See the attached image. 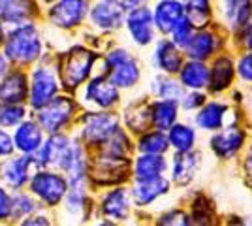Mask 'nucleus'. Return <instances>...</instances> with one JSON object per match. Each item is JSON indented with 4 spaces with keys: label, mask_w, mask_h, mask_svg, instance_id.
I'll return each mask as SVG.
<instances>
[{
    "label": "nucleus",
    "mask_w": 252,
    "mask_h": 226,
    "mask_svg": "<svg viewBox=\"0 0 252 226\" xmlns=\"http://www.w3.org/2000/svg\"><path fill=\"white\" fill-rule=\"evenodd\" d=\"M222 47V36L213 29H198L190 43L185 47L187 57L192 61H209L215 55H219Z\"/></svg>",
    "instance_id": "5"
},
{
    "label": "nucleus",
    "mask_w": 252,
    "mask_h": 226,
    "mask_svg": "<svg viewBox=\"0 0 252 226\" xmlns=\"http://www.w3.org/2000/svg\"><path fill=\"white\" fill-rule=\"evenodd\" d=\"M27 97V79L19 72L10 74L2 83H0V100L6 104H15L21 102Z\"/></svg>",
    "instance_id": "26"
},
{
    "label": "nucleus",
    "mask_w": 252,
    "mask_h": 226,
    "mask_svg": "<svg viewBox=\"0 0 252 226\" xmlns=\"http://www.w3.org/2000/svg\"><path fill=\"white\" fill-rule=\"evenodd\" d=\"M187 17L196 29H205V25L211 21V13H213V4L211 0H181Z\"/></svg>",
    "instance_id": "28"
},
{
    "label": "nucleus",
    "mask_w": 252,
    "mask_h": 226,
    "mask_svg": "<svg viewBox=\"0 0 252 226\" xmlns=\"http://www.w3.org/2000/svg\"><path fill=\"white\" fill-rule=\"evenodd\" d=\"M72 109H74V106H72V102L68 98H55V100H51L49 104H45L40 109V123H42V127L45 130L57 132L68 121Z\"/></svg>",
    "instance_id": "15"
},
{
    "label": "nucleus",
    "mask_w": 252,
    "mask_h": 226,
    "mask_svg": "<svg viewBox=\"0 0 252 226\" xmlns=\"http://www.w3.org/2000/svg\"><path fill=\"white\" fill-rule=\"evenodd\" d=\"M15 143L23 153H34L42 145V130L34 123H25L15 132Z\"/></svg>",
    "instance_id": "29"
},
{
    "label": "nucleus",
    "mask_w": 252,
    "mask_h": 226,
    "mask_svg": "<svg viewBox=\"0 0 252 226\" xmlns=\"http://www.w3.org/2000/svg\"><path fill=\"white\" fill-rule=\"evenodd\" d=\"M11 204H13V200L8 196V193L4 189H0V219H6V217L10 215Z\"/></svg>",
    "instance_id": "41"
},
{
    "label": "nucleus",
    "mask_w": 252,
    "mask_h": 226,
    "mask_svg": "<svg viewBox=\"0 0 252 226\" xmlns=\"http://www.w3.org/2000/svg\"><path fill=\"white\" fill-rule=\"evenodd\" d=\"M247 143V132L239 125H226L211 138V149L222 161L235 159Z\"/></svg>",
    "instance_id": "2"
},
{
    "label": "nucleus",
    "mask_w": 252,
    "mask_h": 226,
    "mask_svg": "<svg viewBox=\"0 0 252 226\" xmlns=\"http://www.w3.org/2000/svg\"><path fill=\"white\" fill-rule=\"evenodd\" d=\"M119 87L109 79V81H105L102 77H98L94 79L89 89H87V97L91 98L93 102H96L98 106H102V108H109V106H113L117 102V98H119V91H117Z\"/></svg>",
    "instance_id": "24"
},
{
    "label": "nucleus",
    "mask_w": 252,
    "mask_h": 226,
    "mask_svg": "<svg viewBox=\"0 0 252 226\" xmlns=\"http://www.w3.org/2000/svg\"><path fill=\"white\" fill-rule=\"evenodd\" d=\"M169 191V181L162 175V177H155V179H145V181H137L132 196L137 205H149L153 204L157 198L164 196Z\"/></svg>",
    "instance_id": "20"
},
{
    "label": "nucleus",
    "mask_w": 252,
    "mask_h": 226,
    "mask_svg": "<svg viewBox=\"0 0 252 226\" xmlns=\"http://www.w3.org/2000/svg\"><path fill=\"white\" fill-rule=\"evenodd\" d=\"M181 83L185 89L190 91H203L209 89V79H211V66H207V63L203 61H192L185 63L181 68Z\"/></svg>",
    "instance_id": "19"
},
{
    "label": "nucleus",
    "mask_w": 252,
    "mask_h": 226,
    "mask_svg": "<svg viewBox=\"0 0 252 226\" xmlns=\"http://www.w3.org/2000/svg\"><path fill=\"white\" fill-rule=\"evenodd\" d=\"M40 49H42V43H40L38 32L31 25H25L15 32H11L6 42V57L17 63L34 61L40 55Z\"/></svg>",
    "instance_id": "1"
},
{
    "label": "nucleus",
    "mask_w": 252,
    "mask_h": 226,
    "mask_svg": "<svg viewBox=\"0 0 252 226\" xmlns=\"http://www.w3.org/2000/svg\"><path fill=\"white\" fill-rule=\"evenodd\" d=\"M4 72H6V59L0 55V75L4 74Z\"/></svg>",
    "instance_id": "46"
},
{
    "label": "nucleus",
    "mask_w": 252,
    "mask_h": 226,
    "mask_svg": "<svg viewBox=\"0 0 252 226\" xmlns=\"http://www.w3.org/2000/svg\"><path fill=\"white\" fill-rule=\"evenodd\" d=\"M29 168H31V159L27 157L6 162L2 168V179L11 187H21L29 177Z\"/></svg>",
    "instance_id": "31"
},
{
    "label": "nucleus",
    "mask_w": 252,
    "mask_h": 226,
    "mask_svg": "<svg viewBox=\"0 0 252 226\" xmlns=\"http://www.w3.org/2000/svg\"><path fill=\"white\" fill-rule=\"evenodd\" d=\"M185 17H187V11L181 0H160L153 11L155 27L164 34L171 32L173 27Z\"/></svg>",
    "instance_id": "14"
},
{
    "label": "nucleus",
    "mask_w": 252,
    "mask_h": 226,
    "mask_svg": "<svg viewBox=\"0 0 252 226\" xmlns=\"http://www.w3.org/2000/svg\"><path fill=\"white\" fill-rule=\"evenodd\" d=\"M125 13L126 8L121 0H100L91 11V17L100 29H117L125 21Z\"/></svg>",
    "instance_id": "13"
},
{
    "label": "nucleus",
    "mask_w": 252,
    "mask_h": 226,
    "mask_svg": "<svg viewBox=\"0 0 252 226\" xmlns=\"http://www.w3.org/2000/svg\"><path fill=\"white\" fill-rule=\"evenodd\" d=\"M200 168V155L189 151V153H177L171 162V179L173 183L187 187L196 177Z\"/></svg>",
    "instance_id": "17"
},
{
    "label": "nucleus",
    "mask_w": 252,
    "mask_h": 226,
    "mask_svg": "<svg viewBox=\"0 0 252 226\" xmlns=\"http://www.w3.org/2000/svg\"><path fill=\"white\" fill-rule=\"evenodd\" d=\"M11 149H13V145H11L10 136L0 130V155H10Z\"/></svg>",
    "instance_id": "43"
},
{
    "label": "nucleus",
    "mask_w": 252,
    "mask_h": 226,
    "mask_svg": "<svg viewBox=\"0 0 252 226\" xmlns=\"http://www.w3.org/2000/svg\"><path fill=\"white\" fill-rule=\"evenodd\" d=\"M25 117V109L15 104H6L0 106V125L2 127H13Z\"/></svg>",
    "instance_id": "35"
},
{
    "label": "nucleus",
    "mask_w": 252,
    "mask_h": 226,
    "mask_svg": "<svg viewBox=\"0 0 252 226\" xmlns=\"http://www.w3.org/2000/svg\"><path fill=\"white\" fill-rule=\"evenodd\" d=\"M168 168V162L162 155H141L134 164V173H136L137 181H145V179H155L162 177Z\"/></svg>",
    "instance_id": "21"
},
{
    "label": "nucleus",
    "mask_w": 252,
    "mask_h": 226,
    "mask_svg": "<svg viewBox=\"0 0 252 226\" xmlns=\"http://www.w3.org/2000/svg\"><path fill=\"white\" fill-rule=\"evenodd\" d=\"M181 104H183V108L189 109V111L190 109H201L207 104V97L201 91H190V93H187L185 97L181 98Z\"/></svg>",
    "instance_id": "38"
},
{
    "label": "nucleus",
    "mask_w": 252,
    "mask_h": 226,
    "mask_svg": "<svg viewBox=\"0 0 252 226\" xmlns=\"http://www.w3.org/2000/svg\"><path fill=\"white\" fill-rule=\"evenodd\" d=\"M194 32H196V27L190 23L189 17H185V19H181V21L173 27V31H171V42L175 43L177 47H187L190 43V40H192V36H194Z\"/></svg>",
    "instance_id": "34"
},
{
    "label": "nucleus",
    "mask_w": 252,
    "mask_h": 226,
    "mask_svg": "<svg viewBox=\"0 0 252 226\" xmlns=\"http://www.w3.org/2000/svg\"><path fill=\"white\" fill-rule=\"evenodd\" d=\"M61 168L68 173V179L72 185H81L83 179V153L79 149V145H70V149L66 151L63 162H61Z\"/></svg>",
    "instance_id": "27"
},
{
    "label": "nucleus",
    "mask_w": 252,
    "mask_h": 226,
    "mask_svg": "<svg viewBox=\"0 0 252 226\" xmlns=\"http://www.w3.org/2000/svg\"><path fill=\"white\" fill-rule=\"evenodd\" d=\"M109 70H111V81L117 87H134L139 81V66H137L136 59L132 55L125 51V49H115L109 53Z\"/></svg>",
    "instance_id": "3"
},
{
    "label": "nucleus",
    "mask_w": 252,
    "mask_h": 226,
    "mask_svg": "<svg viewBox=\"0 0 252 226\" xmlns=\"http://www.w3.org/2000/svg\"><path fill=\"white\" fill-rule=\"evenodd\" d=\"M143 2H145V0H123L125 8H126V10H130V11L141 8V6H143Z\"/></svg>",
    "instance_id": "45"
},
{
    "label": "nucleus",
    "mask_w": 252,
    "mask_h": 226,
    "mask_svg": "<svg viewBox=\"0 0 252 226\" xmlns=\"http://www.w3.org/2000/svg\"><path fill=\"white\" fill-rule=\"evenodd\" d=\"M219 11L230 32L237 34L252 17V0H220Z\"/></svg>",
    "instance_id": "8"
},
{
    "label": "nucleus",
    "mask_w": 252,
    "mask_h": 226,
    "mask_svg": "<svg viewBox=\"0 0 252 226\" xmlns=\"http://www.w3.org/2000/svg\"><path fill=\"white\" fill-rule=\"evenodd\" d=\"M119 127H117V117L109 115V113H94L85 119V129L83 136L91 143H102L107 141L113 134H115Z\"/></svg>",
    "instance_id": "12"
},
{
    "label": "nucleus",
    "mask_w": 252,
    "mask_h": 226,
    "mask_svg": "<svg viewBox=\"0 0 252 226\" xmlns=\"http://www.w3.org/2000/svg\"><path fill=\"white\" fill-rule=\"evenodd\" d=\"M237 43L241 45L245 51H252V17L249 23L237 32Z\"/></svg>",
    "instance_id": "40"
},
{
    "label": "nucleus",
    "mask_w": 252,
    "mask_h": 226,
    "mask_svg": "<svg viewBox=\"0 0 252 226\" xmlns=\"http://www.w3.org/2000/svg\"><path fill=\"white\" fill-rule=\"evenodd\" d=\"M32 191L42 200H45L47 204L53 205L61 202V198L66 194V181L57 173L40 172L36 173L34 179H32Z\"/></svg>",
    "instance_id": "11"
},
{
    "label": "nucleus",
    "mask_w": 252,
    "mask_h": 226,
    "mask_svg": "<svg viewBox=\"0 0 252 226\" xmlns=\"http://www.w3.org/2000/svg\"><path fill=\"white\" fill-rule=\"evenodd\" d=\"M179 115V102L175 100H158L151 108V117H153V125L158 130L166 132L175 123H177Z\"/></svg>",
    "instance_id": "22"
},
{
    "label": "nucleus",
    "mask_w": 252,
    "mask_h": 226,
    "mask_svg": "<svg viewBox=\"0 0 252 226\" xmlns=\"http://www.w3.org/2000/svg\"><path fill=\"white\" fill-rule=\"evenodd\" d=\"M157 226H190V217L183 209H171L158 219Z\"/></svg>",
    "instance_id": "36"
},
{
    "label": "nucleus",
    "mask_w": 252,
    "mask_h": 226,
    "mask_svg": "<svg viewBox=\"0 0 252 226\" xmlns=\"http://www.w3.org/2000/svg\"><path fill=\"white\" fill-rule=\"evenodd\" d=\"M155 65L168 75L179 74L183 68V53L181 47H177L171 40H160L155 49Z\"/></svg>",
    "instance_id": "16"
},
{
    "label": "nucleus",
    "mask_w": 252,
    "mask_h": 226,
    "mask_svg": "<svg viewBox=\"0 0 252 226\" xmlns=\"http://www.w3.org/2000/svg\"><path fill=\"white\" fill-rule=\"evenodd\" d=\"M70 149V141L64 136H53L40 151V164H59L63 162L66 151Z\"/></svg>",
    "instance_id": "30"
},
{
    "label": "nucleus",
    "mask_w": 252,
    "mask_h": 226,
    "mask_svg": "<svg viewBox=\"0 0 252 226\" xmlns=\"http://www.w3.org/2000/svg\"><path fill=\"white\" fill-rule=\"evenodd\" d=\"M237 63L231 55L220 53L215 57L211 65V79H209V91L211 93H224L228 91L237 75Z\"/></svg>",
    "instance_id": "7"
},
{
    "label": "nucleus",
    "mask_w": 252,
    "mask_h": 226,
    "mask_svg": "<svg viewBox=\"0 0 252 226\" xmlns=\"http://www.w3.org/2000/svg\"><path fill=\"white\" fill-rule=\"evenodd\" d=\"M94 63V53L87 51V49H72L70 53L64 57L63 61V81L66 87L74 89L81 81H85V77L91 72V66Z\"/></svg>",
    "instance_id": "4"
},
{
    "label": "nucleus",
    "mask_w": 252,
    "mask_h": 226,
    "mask_svg": "<svg viewBox=\"0 0 252 226\" xmlns=\"http://www.w3.org/2000/svg\"><path fill=\"white\" fill-rule=\"evenodd\" d=\"M155 93L160 100H175L179 102L181 98L185 97V87L181 81L171 79V75H160L155 79Z\"/></svg>",
    "instance_id": "33"
},
{
    "label": "nucleus",
    "mask_w": 252,
    "mask_h": 226,
    "mask_svg": "<svg viewBox=\"0 0 252 226\" xmlns=\"http://www.w3.org/2000/svg\"><path fill=\"white\" fill-rule=\"evenodd\" d=\"M87 8H89V0H61L49 11V17L57 27L70 29L81 23L87 13Z\"/></svg>",
    "instance_id": "10"
},
{
    "label": "nucleus",
    "mask_w": 252,
    "mask_h": 226,
    "mask_svg": "<svg viewBox=\"0 0 252 226\" xmlns=\"http://www.w3.org/2000/svg\"><path fill=\"white\" fill-rule=\"evenodd\" d=\"M247 226H252V215L249 217V223H247Z\"/></svg>",
    "instance_id": "47"
},
{
    "label": "nucleus",
    "mask_w": 252,
    "mask_h": 226,
    "mask_svg": "<svg viewBox=\"0 0 252 226\" xmlns=\"http://www.w3.org/2000/svg\"><path fill=\"white\" fill-rule=\"evenodd\" d=\"M126 27L137 45H149L155 40V19H153V11L147 6L130 11L126 17Z\"/></svg>",
    "instance_id": "6"
},
{
    "label": "nucleus",
    "mask_w": 252,
    "mask_h": 226,
    "mask_svg": "<svg viewBox=\"0 0 252 226\" xmlns=\"http://www.w3.org/2000/svg\"><path fill=\"white\" fill-rule=\"evenodd\" d=\"M98 226H113V225H109V223H102V225H98Z\"/></svg>",
    "instance_id": "48"
},
{
    "label": "nucleus",
    "mask_w": 252,
    "mask_h": 226,
    "mask_svg": "<svg viewBox=\"0 0 252 226\" xmlns=\"http://www.w3.org/2000/svg\"><path fill=\"white\" fill-rule=\"evenodd\" d=\"M57 93L55 75L47 68H38L32 75V106L42 109L45 104L51 102Z\"/></svg>",
    "instance_id": "18"
},
{
    "label": "nucleus",
    "mask_w": 252,
    "mask_h": 226,
    "mask_svg": "<svg viewBox=\"0 0 252 226\" xmlns=\"http://www.w3.org/2000/svg\"><path fill=\"white\" fill-rule=\"evenodd\" d=\"M243 172L247 175L249 183L252 185V143L249 145V149L245 153V161H243Z\"/></svg>",
    "instance_id": "42"
},
{
    "label": "nucleus",
    "mask_w": 252,
    "mask_h": 226,
    "mask_svg": "<svg viewBox=\"0 0 252 226\" xmlns=\"http://www.w3.org/2000/svg\"><path fill=\"white\" fill-rule=\"evenodd\" d=\"M231 108L222 102V100H213L207 102L201 109H198L196 113V127L201 130H207V132H217L222 127H226V119L230 117Z\"/></svg>",
    "instance_id": "9"
},
{
    "label": "nucleus",
    "mask_w": 252,
    "mask_h": 226,
    "mask_svg": "<svg viewBox=\"0 0 252 226\" xmlns=\"http://www.w3.org/2000/svg\"><path fill=\"white\" fill-rule=\"evenodd\" d=\"M21 226H49V221L45 217H34V219L25 221Z\"/></svg>",
    "instance_id": "44"
},
{
    "label": "nucleus",
    "mask_w": 252,
    "mask_h": 226,
    "mask_svg": "<svg viewBox=\"0 0 252 226\" xmlns=\"http://www.w3.org/2000/svg\"><path fill=\"white\" fill-rule=\"evenodd\" d=\"M0 40H2V31H0Z\"/></svg>",
    "instance_id": "49"
},
{
    "label": "nucleus",
    "mask_w": 252,
    "mask_h": 226,
    "mask_svg": "<svg viewBox=\"0 0 252 226\" xmlns=\"http://www.w3.org/2000/svg\"><path fill=\"white\" fill-rule=\"evenodd\" d=\"M34 209V202H32L29 196H25V194H17L15 196V200H13V204H11V215L13 217H23L27 215L29 211Z\"/></svg>",
    "instance_id": "39"
},
{
    "label": "nucleus",
    "mask_w": 252,
    "mask_h": 226,
    "mask_svg": "<svg viewBox=\"0 0 252 226\" xmlns=\"http://www.w3.org/2000/svg\"><path fill=\"white\" fill-rule=\"evenodd\" d=\"M105 217L115 219V221H125L130 213V196L126 193V189H115L105 196L104 204H102Z\"/></svg>",
    "instance_id": "23"
},
{
    "label": "nucleus",
    "mask_w": 252,
    "mask_h": 226,
    "mask_svg": "<svg viewBox=\"0 0 252 226\" xmlns=\"http://www.w3.org/2000/svg\"><path fill=\"white\" fill-rule=\"evenodd\" d=\"M168 138H169V145L177 151V153H189V151H194L198 136H196V129L194 127L185 125V123H175L168 130Z\"/></svg>",
    "instance_id": "25"
},
{
    "label": "nucleus",
    "mask_w": 252,
    "mask_h": 226,
    "mask_svg": "<svg viewBox=\"0 0 252 226\" xmlns=\"http://www.w3.org/2000/svg\"><path fill=\"white\" fill-rule=\"evenodd\" d=\"M137 147L145 155H164L169 149V138L162 132V130H155V132H147L139 138Z\"/></svg>",
    "instance_id": "32"
},
{
    "label": "nucleus",
    "mask_w": 252,
    "mask_h": 226,
    "mask_svg": "<svg viewBox=\"0 0 252 226\" xmlns=\"http://www.w3.org/2000/svg\"><path fill=\"white\" fill-rule=\"evenodd\" d=\"M237 77L243 83L252 85V51H245V53L237 59Z\"/></svg>",
    "instance_id": "37"
},
{
    "label": "nucleus",
    "mask_w": 252,
    "mask_h": 226,
    "mask_svg": "<svg viewBox=\"0 0 252 226\" xmlns=\"http://www.w3.org/2000/svg\"><path fill=\"white\" fill-rule=\"evenodd\" d=\"M45 2H53V0H45Z\"/></svg>",
    "instance_id": "50"
}]
</instances>
